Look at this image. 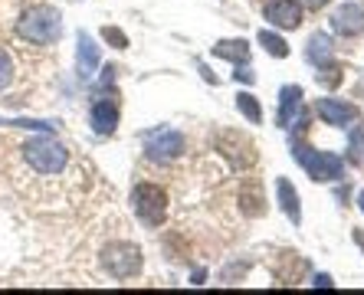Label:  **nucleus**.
Wrapping results in <instances>:
<instances>
[{
	"label": "nucleus",
	"mask_w": 364,
	"mask_h": 295,
	"mask_svg": "<svg viewBox=\"0 0 364 295\" xmlns=\"http://www.w3.org/2000/svg\"><path fill=\"white\" fill-rule=\"evenodd\" d=\"M289 151L305 168V174L312 177V181H318V184H331V181L345 177V158H338V154H331V151H318L302 135H289Z\"/></svg>",
	"instance_id": "1"
},
{
	"label": "nucleus",
	"mask_w": 364,
	"mask_h": 295,
	"mask_svg": "<svg viewBox=\"0 0 364 295\" xmlns=\"http://www.w3.org/2000/svg\"><path fill=\"white\" fill-rule=\"evenodd\" d=\"M17 36L33 46H53L63 36V14L56 7L36 4V7L23 10L17 20Z\"/></svg>",
	"instance_id": "2"
},
{
	"label": "nucleus",
	"mask_w": 364,
	"mask_h": 295,
	"mask_svg": "<svg viewBox=\"0 0 364 295\" xmlns=\"http://www.w3.org/2000/svg\"><path fill=\"white\" fill-rule=\"evenodd\" d=\"M20 151H23V161L36 171V174H60V171H66V164H69V148L63 141H56L50 132L40 138H30Z\"/></svg>",
	"instance_id": "3"
},
{
	"label": "nucleus",
	"mask_w": 364,
	"mask_h": 295,
	"mask_svg": "<svg viewBox=\"0 0 364 295\" xmlns=\"http://www.w3.org/2000/svg\"><path fill=\"white\" fill-rule=\"evenodd\" d=\"M132 210L144 227H161L164 217H168V191L151 184V181H138L132 187Z\"/></svg>",
	"instance_id": "4"
},
{
	"label": "nucleus",
	"mask_w": 364,
	"mask_h": 295,
	"mask_svg": "<svg viewBox=\"0 0 364 295\" xmlns=\"http://www.w3.org/2000/svg\"><path fill=\"white\" fill-rule=\"evenodd\" d=\"M141 144H144V158L154 161V164H171V161H178L187 151V138L181 135L178 128H168V125L148 128L141 135Z\"/></svg>",
	"instance_id": "5"
},
{
	"label": "nucleus",
	"mask_w": 364,
	"mask_h": 295,
	"mask_svg": "<svg viewBox=\"0 0 364 295\" xmlns=\"http://www.w3.org/2000/svg\"><path fill=\"white\" fill-rule=\"evenodd\" d=\"M99 262H102V269L109 272L112 279H135L138 272H141V266H144V256H141V246L119 240V243L102 246Z\"/></svg>",
	"instance_id": "6"
},
{
	"label": "nucleus",
	"mask_w": 364,
	"mask_h": 295,
	"mask_svg": "<svg viewBox=\"0 0 364 295\" xmlns=\"http://www.w3.org/2000/svg\"><path fill=\"white\" fill-rule=\"evenodd\" d=\"M217 151H220L223 158H230V164L237 171H246L256 164L253 141L246 135H240V132H220V135H217Z\"/></svg>",
	"instance_id": "7"
},
{
	"label": "nucleus",
	"mask_w": 364,
	"mask_h": 295,
	"mask_svg": "<svg viewBox=\"0 0 364 295\" xmlns=\"http://www.w3.org/2000/svg\"><path fill=\"white\" fill-rule=\"evenodd\" d=\"M89 125H92L95 135H115V128H119V92H115V89L109 92V99L99 95V99L92 102Z\"/></svg>",
	"instance_id": "8"
},
{
	"label": "nucleus",
	"mask_w": 364,
	"mask_h": 295,
	"mask_svg": "<svg viewBox=\"0 0 364 295\" xmlns=\"http://www.w3.org/2000/svg\"><path fill=\"white\" fill-rule=\"evenodd\" d=\"M315 115L322 118L325 125L348 128L361 118V109H358L355 102H345V99H318L315 102Z\"/></svg>",
	"instance_id": "9"
},
{
	"label": "nucleus",
	"mask_w": 364,
	"mask_h": 295,
	"mask_svg": "<svg viewBox=\"0 0 364 295\" xmlns=\"http://www.w3.org/2000/svg\"><path fill=\"white\" fill-rule=\"evenodd\" d=\"M263 17L276 30H299L302 26V4L299 0H266Z\"/></svg>",
	"instance_id": "10"
},
{
	"label": "nucleus",
	"mask_w": 364,
	"mask_h": 295,
	"mask_svg": "<svg viewBox=\"0 0 364 295\" xmlns=\"http://www.w3.org/2000/svg\"><path fill=\"white\" fill-rule=\"evenodd\" d=\"M331 30L345 40L364 33V0H348L331 14Z\"/></svg>",
	"instance_id": "11"
},
{
	"label": "nucleus",
	"mask_w": 364,
	"mask_h": 295,
	"mask_svg": "<svg viewBox=\"0 0 364 295\" xmlns=\"http://www.w3.org/2000/svg\"><path fill=\"white\" fill-rule=\"evenodd\" d=\"M240 210L253 220L266 213V191L259 177H246L243 184H240Z\"/></svg>",
	"instance_id": "12"
},
{
	"label": "nucleus",
	"mask_w": 364,
	"mask_h": 295,
	"mask_svg": "<svg viewBox=\"0 0 364 295\" xmlns=\"http://www.w3.org/2000/svg\"><path fill=\"white\" fill-rule=\"evenodd\" d=\"M99 46L89 33H79V50H76V69H79V79H92V73L99 69Z\"/></svg>",
	"instance_id": "13"
},
{
	"label": "nucleus",
	"mask_w": 364,
	"mask_h": 295,
	"mask_svg": "<svg viewBox=\"0 0 364 295\" xmlns=\"http://www.w3.org/2000/svg\"><path fill=\"white\" fill-rule=\"evenodd\" d=\"M276 194H279L282 213L292 220V227H302V203H299V191L292 187L289 177H279V181H276Z\"/></svg>",
	"instance_id": "14"
},
{
	"label": "nucleus",
	"mask_w": 364,
	"mask_h": 295,
	"mask_svg": "<svg viewBox=\"0 0 364 295\" xmlns=\"http://www.w3.org/2000/svg\"><path fill=\"white\" fill-rule=\"evenodd\" d=\"M305 59L312 63V66H325L335 59V46H331V36L322 33V30H315L309 36V46H305Z\"/></svg>",
	"instance_id": "15"
},
{
	"label": "nucleus",
	"mask_w": 364,
	"mask_h": 295,
	"mask_svg": "<svg viewBox=\"0 0 364 295\" xmlns=\"http://www.w3.org/2000/svg\"><path fill=\"white\" fill-rule=\"evenodd\" d=\"M302 109V85H282L279 89V115H276V122H279V128H289V122H292V115Z\"/></svg>",
	"instance_id": "16"
},
{
	"label": "nucleus",
	"mask_w": 364,
	"mask_h": 295,
	"mask_svg": "<svg viewBox=\"0 0 364 295\" xmlns=\"http://www.w3.org/2000/svg\"><path fill=\"white\" fill-rule=\"evenodd\" d=\"M213 56L227 59L233 66H243V63H250V43L246 40H220L213 46Z\"/></svg>",
	"instance_id": "17"
},
{
	"label": "nucleus",
	"mask_w": 364,
	"mask_h": 295,
	"mask_svg": "<svg viewBox=\"0 0 364 295\" xmlns=\"http://www.w3.org/2000/svg\"><path fill=\"white\" fill-rule=\"evenodd\" d=\"M315 82L325 85V89H338L341 82H345V69L331 59V63H325V66H315Z\"/></svg>",
	"instance_id": "18"
},
{
	"label": "nucleus",
	"mask_w": 364,
	"mask_h": 295,
	"mask_svg": "<svg viewBox=\"0 0 364 295\" xmlns=\"http://www.w3.org/2000/svg\"><path fill=\"white\" fill-rule=\"evenodd\" d=\"M259 46H263L272 59H286L289 56V43L282 40L279 33H272V30H259Z\"/></svg>",
	"instance_id": "19"
},
{
	"label": "nucleus",
	"mask_w": 364,
	"mask_h": 295,
	"mask_svg": "<svg viewBox=\"0 0 364 295\" xmlns=\"http://www.w3.org/2000/svg\"><path fill=\"white\" fill-rule=\"evenodd\" d=\"M348 164H364V128L351 125V135H348Z\"/></svg>",
	"instance_id": "20"
},
{
	"label": "nucleus",
	"mask_w": 364,
	"mask_h": 295,
	"mask_svg": "<svg viewBox=\"0 0 364 295\" xmlns=\"http://www.w3.org/2000/svg\"><path fill=\"white\" fill-rule=\"evenodd\" d=\"M237 109L243 112L253 125H259V122H263V105H259V99H256L253 92H240L237 95Z\"/></svg>",
	"instance_id": "21"
},
{
	"label": "nucleus",
	"mask_w": 364,
	"mask_h": 295,
	"mask_svg": "<svg viewBox=\"0 0 364 295\" xmlns=\"http://www.w3.org/2000/svg\"><path fill=\"white\" fill-rule=\"evenodd\" d=\"M10 82H14V59H10V53L0 46V92L10 89Z\"/></svg>",
	"instance_id": "22"
},
{
	"label": "nucleus",
	"mask_w": 364,
	"mask_h": 295,
	"mask_svg": "<svg viewBox=\"0 0 364 295\" xmlns=\"http://www.w3.org/2000/svg\"><path fill=\"white\" fill-rule=\"evenodd\" d=\"M102 40L109 46H115V50H128V36L122 33L119 26H102Z\"/></svg>",
	"instance_id": "23"
},
{
	"label": "nucleus",
	"mask_w": 364,
	"mask_h": 295,
	"mask_svg": "<svg viewBox=\"0 0 364 295\" xmlns=\"http://www.w3.org/2000/svg\"><path fill=\"white\" fill-rule=\"evenodd\" d=\"M233 79H237V82L253 85V82H256V73H253V69H250V63H243V66H237V69H233Z\"/></svg>",
	"instance_id": "24"
},
{
	"label": "nucleus",
	"mask_w": 364,
	"mask_h": 295,
	"mask_svg": "<svg viewBox=\"0 0 364 295\" xmlns=\"http://www.w3.org/2000/svg\"><path fill=\"white\" fill-rule=\"evenodd\" d=\"M331 286H335V282H331L328 272H318V276H315V289H331Z\"/></svg>",
	"instance_id": "25"
},
{
	"label": "nucleus",
	"mask_w": 364,
	"mask_h": 295,
	"mask_svg": "<svg viewBox=\"0 0 364 295\" xmlns=\"http://www.w3.org/2000/svg\"><path fill=\"white\" fill-rule=\"evenodd\" d=\"M302 4H305L309 10H322V7H328L331 0H302Z\"/></svg>",
	"instance_id": "26"
},
{
	"label": "nucleus",
	"mask_w": 364,
	"mask_h": 295,
	"mask_svg": "<svg viewBox=\"0 0 364 295\" xmlns=\"http://www.w3.org/2000/svg\"><path fill=\"white\" fill-rule=\"evenodd\" d=\"M200 73H203V79H207V82H213V85H217V82H220V79H217V76H213V73H210V69H207V66H203V63H200Z\"/></svg>",
	"instance_id": "27"
},
{
	"label": "nucleus",
	"mask_w": 364,
	"mask_h": 295,
	"mask_svg": "<svg viewBox=\"0 0 364 295\" xmlns=\"http://www.w3.org/2000/svg\"><path fill=\"white\" fill-rule=\"evenodd\" d=\"M351 236H355V243L364 250V233H361V230H355V233H351Z\"/></svg>",
	"instance_id": "28"
},
{
	"label": "nucleus",
	"mask_w": 364,
	"mask_h": 295,
	"mask_svg": "<svg viewBox=\"0 0 364 295\" xmlns=\"http://www.w3.org/2000/svg\"><path fill=\"white\" fill-rule=\"evenodd\" d=\"M358 207H361V213H364V191L358 194Z\"/></svg>",
	"instance_id": "29"
}]
</instances>
